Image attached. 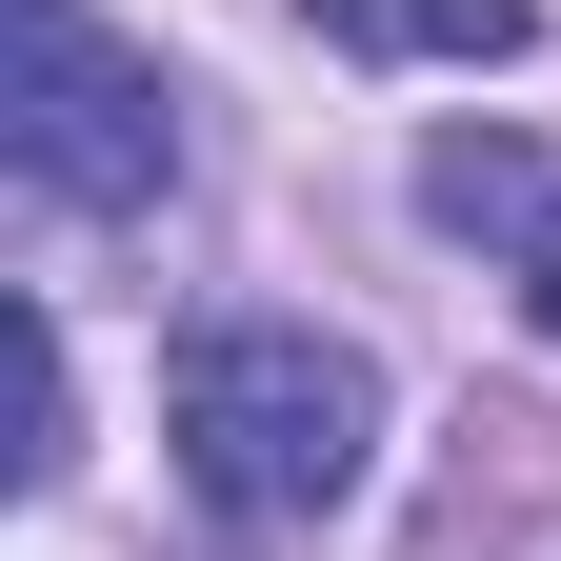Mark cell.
I'll list each match as a JSON object with an SVG mask.
<instances>
[{
    "label": "cell",
    "instance_id": "cell-1",
    "mask_svg": "<svg viewBox=\"0 0 561 561\" xmlns=\"http://www.w3.org/2000/svg\"><path fill=\"white\" fill-rule=\"evenodd\" d=\"M161 421H181V481L221 522H261V541L321 522L341 481L381 461V381H362V341H321V321H201Z\"/></svg>",
    "mask_w": 561,
    "mask_h": 561
},
{
    "label": "cell",
    "instance_id": "cell-2",
    "mask_svg": "<svg viewBox=\"0 0 561 561\" xmlns=\"http://www.w3.org/2000/svg\"><path fill=\"white\" fill-rule=\"evenodd\" d=\"M0 161H21L41 201H161L181 181V101L161 60L101 41V0H0Z\"/></svg>",
    "mask_w": 561,
    "mask_h": 561
},
{
    "label": "cell",
    "instance_id": "cell-3",
    "mask_svg": "<svg viewBox=\"0 0 561 561\" xmlns=\"http://www.w3.org/2000/svg\"><path fill=\"white\" fill-rule=\"evenodd\" d=\"M341 41H401V60H522V0H321Z\"/></svg>",
    "mask_w": 561,
    "mask_h": 561
},
{
    "label": "cell",
    "instance_id": "cell-4",
    "mask_svg": "<svg viewBox=\"0 0 561 561\" xmlns=\"http://www.w3.org/2000/svg\"><path fill=\"white\" fill-rule=\"evenodd\" d=\"M421 201H442V221H461V241H481V221H502V241H522V221H541V161H522V140H502V121H461V140H442V161H421Z\"/></svg>",
    "mask_w": 561,
    "mask_h": 561
},
{
    "label": "cell",
    "instance_id": "cell-5",
    "mask_svg": "<svg viewBox=\"0 0 561 561\" xmlns=\"http://www.w3.org/2000/svg\"><path fill=\"white\" fill-rule=\"evenodd\" d=\"M522 301H541V341H561V201L522 221Z\"/></svg>",
    "mask_w": 561,
    "mask_h": 561
}]
</instances>
